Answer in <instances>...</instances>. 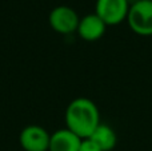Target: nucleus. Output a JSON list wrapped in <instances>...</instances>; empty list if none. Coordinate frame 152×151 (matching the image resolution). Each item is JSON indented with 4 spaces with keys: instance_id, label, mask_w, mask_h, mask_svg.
<instances>
[{
    "instance_id": "4",
    "label": "nucleus",
    "mask_w": 152,
    "mask_h": 151,
    "mask_svg": "<svg viewBox=\"0 0 152 151\" xmlns=\"http://www.w3.org/2000/svg\"><path fill=\"white\" fill-rule=\"evenodd\" d=\"M48 21H50V26L52 27V29H55L58 34L69 35L77 31L80 19L74 8L68 7V5H59L51 11Z\"/></svg>"
},
{
    "instance_id": "2",
    "label": "nucleus",
    "mask_w": 152,
    "mask_h": 151,
    "mask_svg": "<svg viewBox=\"0 0 152 151\" xmlns=\"http://www.w3.org/2000/svg\"><path fill=\"white\" fill-rule=\"evenodd\" d=\"M127 23L139 36H152V0H139L129 7Z\"/></svg>"
},
{
    "instance_id": "10",
    "label": "nucleus",
    "mask_w": 152,
    "mask_h": 151,
    "mask_svg": "<svg viewBox=\"0 0 152 151\" xmlns=\"http://www.w3.org/2000/svg\"><path fill=\"white\" fill-rule=\"evenodd\" d=\"M136 1H139V0H128V3H129V5H132V4H135Z\"/></svg>"
},
{
    "instance_id": "8",
    "label": "nucleus",
    "mask_w": 152,
    "mask_h": 151,
    "mask_svg": "<svg viewBox=\"0 0 152 151\" xmlns=\"http://www.w3.org/2000/svg\"><path fill=\"white\" fill-rule=\"evenodd\" d=\"M89 139H92L103 151L113 150V147L116 146V141H118L115 131L108 125H103V123L97 126L96 130L89 136Z\"/></svg>"
},
{
    "instance_id": "6",
    "label": "nucleus",
    "mask_w": 152,
    "mask_h": 151,
    "mask_svg": "<svg viewBox=\"0 0 152 151\" xmlns=\"http://www.w3.org/2000/svg\"><path fill=\"white\" fill-rule=\"evenodd\" d=\"M105 28H107V24L96 13H89L80 19L77 34L81 39L87 40V42H95L104 35Z\"/></svg>"
},
{
    "instance_id": "1",
    "label": "nucleus",
    "mask_w": 152,
    "mask_h": 151,
    "mask_svg": "<svg viewBox=\"0 0 152 151\" xmlns=\"http://www.w3.org/2000/svg\"><path fill=\"white\" fill-rule=\"evenodd\" d=\"M66 125L79 138H89L100 125L99 108L91 99L76 98L66 110Z\"/></svg>"
},
{
    "instance_id": "5",
    "label": "nucleus",
    "mask_w": 152,
    "mask_h": 151,
    "mask_svg": "<svg viewBox=\"0 0 152 151\" xmlns=\"http://www.w3.org/2000/svg\"><path fill=\"white\" fill-rule=\"evenodd\" d=\"M51 135L44 127L36 125L27 126L21 130L19 142L24 151H48Z\"/></svg>"
},
{
    "instance_id": "3",
    "label": "nucleus",
    "mask_w": 152,
    "mask_h": 151,
    "mask_svg": "<svg viewBox=\"0 0 152 151\" xmlns=\"http://www.w3.org/2000/svg\"><path fill=\"white\" fill-rule=\"evenodd\" d=\"M129 7L128 0H96L95 13L107 26H118L127 20Z\"/></svg>"
},
{
    "instance_id": "9",
    "label": "nucleus",
    "mask_w": 152,
    "mask_h": 151,
    "mask_svg": "<svg viewBox=\"0 0 152 151\" xmlns=\"http://www.w3.org/2000/svg\"><path fill=\"white\" fill-rule=\"evenodd\" d=\"M79 151H103V150L100 149L92 139L87 138V139H83V141H81Z\"/></svg>"
},
{
    "instance_id": "7",
    "label": "nucleus",
    "mask_w": 152,
    "mask_h": 151,
    "mask_svg": "<svg viewBox=\"0 0 152 151\" xmlns=\"http://www.w3.org/2000/svg\"><path fill=\"white\" fill-rule=\"evenodd\" d=\"M81 141L71 130L61 128L51 135L48 151H79Z\"/></svg>"
}]
</instances>
